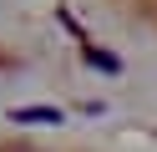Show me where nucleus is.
<instances>
[{
    "instance_id": "1",
    "label": "nucleus",
    "mask_w": 157,
    "mask_h": 152,
    "mask_svg": "<svg viewBox=\"0 0 157 152\" xmlns=\"http://www.w3.org/2000/svg\"><path fill=\"white\" fill-rule=\"evenodd\" d=\"M10 122H25V127H56V122H66V117H61V107H15Z\"/></svg>"
},
{
    "instance_id": "2",
    "label": "nucleus",
    "mask_w": 157,
    "mask_h": 152,
    "mask_svg": "<svg viewBox=\"0 0 157 152\" xmlns=\"http://www.w3.org/2000/svg\"><path fill=\"white\" fill-rule=\"evenodd\" d=\"M81 61H86L91 71H106V76H117V71H122V56H112V51L91 46V41H81Z\"/></svg>"
}]
</instances>
